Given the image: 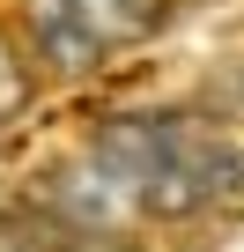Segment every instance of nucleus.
Returning a JSON list of instances; mask_svg holds the SVG:
<instances>
[{
    "instance_id": "f257e3e1",
    "label": "nucleus",
    "mask_w": 244,
    "mask_h": 252,
    "mask_svg": "<svg viewBox=\"0 0 244 252\" xmlns=\"http://www.w3.org/2000/svg\"><path fill=\"white\" fill-rule=\"evenodd\" d=\"M15 37H23L30 67H45V74H59V82H81V74L104 67L96 37H89L81 15H74V0H15Z\"/></svg>"
},
{
    "instance_id": "f03ea898",
    "label": "nucleus",
    "mask_w": 244,
    "mask_h": 252,
    "mask_svg": "<svg viewBox=\"0 0 244 252\" xmlns=\"http://www.w3.org/2000/svg\"><path fill=\"white\" fill-rule=\"evenodd\" d=\"M81 30L96 37V52H118V45H148L170 30L178 0H74Z\"/></svg>"
},
{
    "instance_id": "7ed1b4c3",
    "label": "nucleus",
    "mask_w": 244,
    "mask_h": 252,
    "mask_svg": "<svg viewBox=\"0 0 244 252\" xmlns=\"http://www.w3.org/2000/svg\"><path fill=\"white\" fill-rule=\"evenodd\" d=\"M30 96H37V67H30V52H23L15 23H0V126L23 119V111H30Z\"/></svg>"
}]
</instances>
